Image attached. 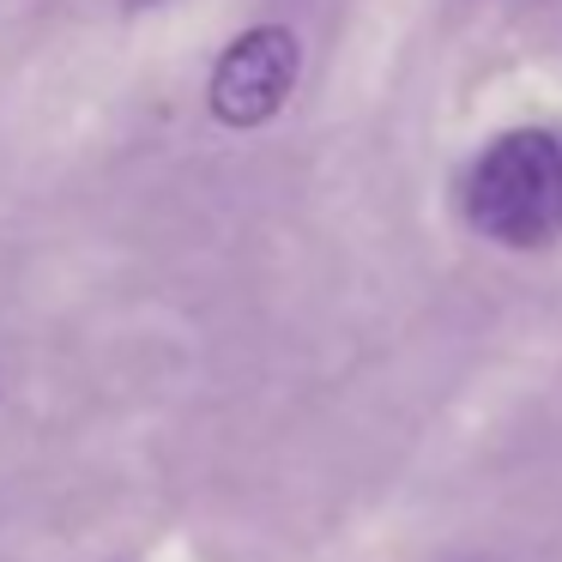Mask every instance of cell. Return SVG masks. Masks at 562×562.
Returning <instances> with one entry per match:
<instances>
[{"label":"cell","instance_id":"obj_1","mask_svg":"<svg viewBox=\"0 0 562 562\" xmlns=\"http://www.w3.org/2000/svg\"><path fill=\"white\" fill-rule=\"evenodd\" d=\"M465 218L502 248H544L562 231V146L544 127L502 134L465 176Z\"/></svg>","mask_w":562,"mask_h":562},{"label":"cell","instance_id":"obj_2","mask_svg":"<svg viewBox=\"0 0 562 562\" xmlns=\"http://www.w3.org/2000/svg\"><path fill=\"white\" fill-rule=\"evenodd\" d=\"M296 74H303V43L284 25H255L218 55L206 103L224 127H267L291 103Z\"/></svg>","mask_w":562,"mask_h":562},{"label":"cell","instance_id":"obj_3","mask_svg":"<svg viewBox=\"0 0 562 562\" xmlns=\"http://www.w3.org/2000/svg\"><path fill=\"white\" fill-rule=\"evenodd\" d=\"M127 7H158V0H127Z\"/></svg>","mask_w":562,"mask_h":562}]
</instances>
